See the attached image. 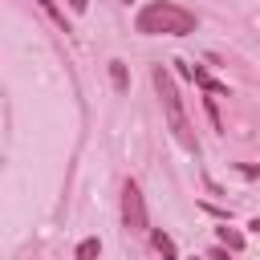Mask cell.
Returning <instances> with one entry per match:
<instances>
[{
    "instance_id": "8992f818",
    "label": "cell",
    "mask_w": 260,
    "mask_h": 260,
    "mask_svg": "<svg viewBox=\"0 0 260 260\" xmlns=\"http://www.w3.org/2000/svg\"><path fill=\"white\" fill-rule=\"evenodd\" d=\"M98 252H102V244H98V240H81V244H77V252H73V260H98Z\"/></svg>"
},
{
    "instance_id": "3957f363",
    "label": "cell",
    "mask_w": 260,
    "mask_h": 260,
    "mask_svg": "<svg viewBox=\"0 0 260 260\" xmlns=\"http://www.w3.org/2000/svg\"><path fill=\"white\" fill-rule=\"evenodd\" d=\"M122 223L130 236H146L150 232V219H146V199H142V187L134 179H126L122 187Z\"/></svg>"
},
{
    "instance_id": "7a4b0ae2",
    "label": "cell",
    "mask_w": 260,
    "mask_h": 260,
    "mask_svg": "<svg viewBox=\"0 0 260 260\" xmlns=\"http://www.w3.org/2000/svg\"><path fill=\"white\" fill-rule=\"evenodd\" d=\"M154 89H158V102H162V114H167L175 138H179L187 150H199V142H195V134H191V122H187V110H183V98H179V89H175V81H171V73H167L162 65H154Z\"/></svg>"
},
{
    "instance_id": "ba28073f",
    "label": "cell",
    "mask_w": 260,
    "mask_h": 260,
    "mask_svg": "<svg viewBox=\"0 0 260 260\" xmlns=\"http://www.w3.org/2000/svg\"><path fill=\"white\" fill-rule=\"evenodd\" d=\"M110 81H114V89H126V69H122V61H110Z\"/></svg>"
},
{
    "instance_id": "9c48e42d",
    "label": "cell",
    "mask_w": 260,
    "mask_h": 260,
    "mask_svg": "<svg viewBox=\"0 0 260 260\" xmlns=\"http://www.w3.org/2000/svg\"><path fill=\"white\" fill-rule=\"evenodd\" d=\"M207 260H232V256H228V248L219 244V248H211V252H207Z\"/></svg>"
},
{
    "instance_id": "8fae6325",
    "label": "cell",
    "mask_w": 260,
    "mask_h": 260,
    "mask_svg": "<svg viewBox=\"0 0 260 260\" xmlns=\"http://www.w3.org/2000/svg\"><path fill=\"white\" fill-rule=\"evenodd\" d=\"M252 228H256V232H260V215H256V219H252Z\"/></svg>"
},
{
    "instance_id": "30bf717a",
    "label": "cell",
    "mask_w": 260,
    "mask_h": 260,
    "mask_svg": "<svg viewBox=\"0 0 260 260\" xmlns=\"http://www.w3.org/2000/svg\"><path fill=\"white\" fill-rule=\"evenodd\" d=\"M65 4H69V8H73V12H77V16H81V12H85V8H89V0H65Z\"/></svg>"
},
{
    "instance_id": "7c38bea8",
    "label": "cell",
    "mask_w": 260,
    "mask_h": 260,
    "mask_svg": "<svg viewBox=\"0 0 260 260\" xmlns=\"http://www.w3.org/2000/svg\"><path fill=\"white\" fill-rule=\"evenodd\" d=\"M203 260H207V256H203Z\"/></svg>"
},
{
    "instance_id": "6da1fadb",
    "label": "cell",
    "mask_w": 260,
    "mask_h": 260,
    "mask_svg": "<svg viewBox=\"0 0 260 260\" xmlns=\"http://www.w3.org/2000/svg\"><path fill=\"white\" fill-rule=\"evenodd\" d=\"M195 24H199L195 12H187V8H179L171 0L146 4L138 12V20H134V28L146 32V37H187V32H195Z\"/></svg>"
},
{
    "instance_id": "52a82bcc",
    "label": "cell",
    "mask_w": 260,
    "mask_h": 260,
    "mask_svg": "<svg viewBox=\"0 0 260 260\" xmlns=\"http://www.w3.org/2000/svg\"><path fill=\"white\" fill-rule=\"evenodd\" d=\"M37 4H41V8H45V12H49V16H53V20H57V24H61V28L69 32V20H65V12H61V8L53 4V0H37Z\"/></svg>"
},
{
    "instance_id": "5b68a950",
    "label": "cell",
    "mask_w": 260,
    "mask_h": 260,
    "mask_svg": "<svg viewBox=\"0 0 260 260\" xmlns=\"http://www.w3.org/2000/svg\"><path fill=\"white\" fill-rule=\"evenodd\" d=\"M219 244H223L228 252H240V248H244V236H240L236 228H228V223H223V228H219Z\"/></svg>"
},
{
    "instance_id": "277c9868",
    "label": "cell",
    "mask_w": 260,
    "mask_h": 260,
    "mask_svg": "<svg viewBox=\"0 0 260 260\" xmlns=\"http://www.w3.org/2000/svg\"><path fill=\"white\" fill-rule=\"evenodd\" d=\"M150 240H154V252H158L162 260H179V252H175V240H171L167 232H154Z\"/></svg>"
}]
</instances>
